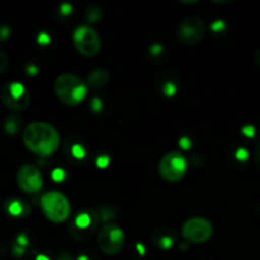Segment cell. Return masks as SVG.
I'll list each match as a JSON object with an SVG mask.
<instances>
[{
  "label": "cell",
  "instance_id": "cell-29",
  "mask_svg": "<svg viewBox=\"0 0 260 260\" xmlns=\"http://www.w3.org/2000/svg\"><path fill=\"white\" fill-rule=\"evenodd\" d=\"M60 13L62 15H70L73 13V5L69 4V3H63L60 7Z\"/></svg>",
  "mask_w": 260,
  "mask_h": 260
},
{
  "label": "cell",
  "instance_id": "cell-32",
  "mask_svg": "<svg viewBox=\"0 0 260 260\" xmlns=\"http://www.w3.org/2000/svg\"><path fill=\"white\" fill-rule=\"evenodd\" d=\"M13 253H14L17 256H22L23 254L25 253V248H22V246H19L15 244V245L13 246Z\"/></svg>",
  "mask_w": 260,
  "mask_h": 260
},
{
  "label": "cell",
  "instance_id": "cell-4",
  "mask_svg": "<svg viewBox=\"0 0 260 260\" xmlns=\"http://www.w3.org/2000/svg\"><path fill=\"white\" fill-rule=\"evenodd\" d=\"M157 170L165 182L177 183L187 174L188 161L180 151H170L161 157Z\"/></svg>",
  "mask_w": 260,
  "mask_h": 260
},
{
  "label": "cell",
  "instance_id": "cell-25",
  "mask_svg": "<svg viewBox=\"0 0 260 260\" xmlns=\"http://www.w3.org/2000/svg\"><path fill=\"white\" fill-rule=\"evenodd\" d=\"M179 146H180V149L184 150V151H188V150L192 149V141H190L189 137L183 136V137H180V140H179Z\"/></svg>",
  "mask_w": 260,
  "mask_h": 260
},
{
  "label": "cell",
  "instance_id": "cell-10",
  "mask_svg": "<svg viewBox=\"0 0 260 260\" xmlns=\"http://www.w3.org/2000/svg\"><path fill=\"white\" fill-rule=\"evenodd\" d=\"M99 221H101V216L95 211L79 213L74 222H71L69 226L70 236L78 241L88 240L95 231Z\"/></svg>",
  "mask_w": 260,
  "mask_h": 260
},
{
  "label": "cell",
  "instance_id": "cell-27",
  "mask_svg": "<svg viewBox=\"0 0 260 260\" xmlns=\"http://www.w3.org/2000/svg\"><path fill=\"white\" fill-rule=\"evenodd\" d=\"M241 132H243L244 136L246 137H254L255 136V127L251 126V124H248V126H244L243 128H241Z\"/></svg>",
  "mask_w": 260,
  "mask_h": 260
},
{
  "label": "cell",
  "instance_id": "cell-8",
  "mask_svg": "<svg viewBox=\"0 0 260 260\" xmlns=\"http://www.w3.org/2000/svg\"><path fill=\"white\" fill-rule=\"evenodd\" d=\"M183 238L190 244H205L213 235V226L207 218L193 217L185 221L182 229Z\"/></svg>",
  "mask_w": 260,
  "mask_h": 260
},
{
  "label": "cell",
  "instance_id": "cell-9",
  "mask_svg": "<svg viewBox=\"0 0 260 260\" xmlns=\"http://www.w3.org/2000/svg\"><path fill=\"white\" fill-rule=\"evenodd\" d=\"M205 22L200 17H189L183 20L177 30V38L182 45L193 46L200 43L206 36Z\"/></svg>",
  "mask_w": 260,
  "mask_h": 260
},
{
  "label": "cell",
  "instance_id": "cell-22",
  "mask_svg": "<svg viewBox=\"0 0 260 260\" xmlns=\"http://www.w3.org/2000/svg\"><path fill=\"white\" fill-rule=\"evenodd\" d=\"M249 156H250V155H249V151L246 149H244V147H240V149L236 150L235 157L236 160H239V161L241 162L246 161V160L249 159Z\"/></svg>",
  "mask_w": 260,
  "mask_h": 260
},
{
  "label": "cell",
  "instance_id": "cell-37",
  "mask_svg": "<svg viewBox=\"0 0 260 260\" xmlns=\"http://www.w3.org/2000/svg\"><path fill=\"white\" fill-rule=\"evenodd\" d=\"M254 58H255V61H256V62H258L259 65H260V50L256 51V52H255V55H254Z\"/></svg>",
  "mask_w": 260,
  "mask_h": 260
},
{
  "label": "cell",
  "instance_id": "cell-28",
  "mask_svg": "<svg viewBox=\"0 0 260 260\" xmlns=\"http://www.w3.org/2000/svg\"><path fill=\"white\" fill-rule=\"evenodd\" d=\"M28 244H29V239L25 234H19L17 236V245L22 246V248H27Z\"/></svg>",
  "mask_w": 260,
  "mask_h": 260
},
{
  "label": "cell",
  "instance_id": "cell-31",
  "mask_svg": "<svg viewBox=\"0 0 260 260\" xmlns=\"http://www.w3.org/2000/svg\"><path fill=\"white\" fill-rule=\"evenodd\" d=\"M10 35V29L8 27H2L0 28V40L5 41Z\"/></svg>",
  "mask_w": 260,
  "mask_h": 260
},
{
  "label": "cell",
  "instance_id": "cell-1",
  "mask_svg": "<svg viewBox=\"0 0 260 260\" xmlns=\"http://www.w3.org/2000/svg\"><path fill=\"white\" fill-rule=\"evenodd\" d=\"M24 146L40 157H48L55 154L61 145L57 129L47 122H33L23 132Z\"/></svg>",
  "mask_w": 260,
  "mask_h": 260
},
{
  "label": "cell",
  "instance_id": "cell-21",
  "mask_svg": "<svg viewBox=\"0 0 260 260\" xmlns=\"http://www.w3.org/2000/svg\"><path fill=\"white\" fill-rule=\"evenodd\" d=\"M90 108L94 113L102 112V109H103V102H102V99L98 98V96H94L90 101Z\"/></svg>",
  "mask_w": 260,
  "mask_h": 260
},
{
  "label": "cell",
  "instance_id": "cell-39",
  "mask_svg": "<svg viewBox=\"0 0 260 260\" xmlns=\"http://www.w3.org/2000/svg\"><path fill=\"white\" fill-rule=\"evenodd\" d=\"M36 260H50V259H48L46 255H38L37 258H36Z\"/></svg>",
  "mask_w": 260,
  "mask_h": 260
},
{
  "label": "cell",
  "instance_id": "cell-6",
  "mask_svg": "<svg viewBox=\"0 0 260 260\" xmlns=\"http://www.w3.org/2000/svg\"><path fill=\"white\" fill-rule=\"evenodd\" d=\"M73 42L76 51L85 57L98 55L102 48L101 36L90 25H80L74 30Z\"/></svg>",
  "mask_w": 260,
  "mask_h": 260
},
{
  "label": "cell",
  "instance_id": "cell-3",
  "mask_svg": "<svg viewBox=\"0 0 260 260\" xmlns=\"http://www.w3.org/2000/svg\"><path fill=\"white\" fill-rule=\"evenodd\" d=\"M41 210L48 221L52 223H62L71 215V205L63 193L52 190L47 192L40 200Z\"/></svg>",
  "mask_w": 260,
  "mask_h": 260
},
{
  "label": "cell",
  "instance_id": "cell-7",
  "mask_svg": "<svg viewBox=\"0 0 260 260\" xmlns=\"http://www.w3.org/2000/svg\"><path fill=\"white\" fill-rule=\"evenodd\" d=\"M3 104L14 112H22L28 108L30 103V94L28 89L19 81L7 84L0 93Z\"/></svg>",
  "mask_w": 260,
  "mask_h": 260
},
{
  "label": "cell",
  "instance_id": "cell-20",
  "mask_svg": "<svg viewBox=\"0 0 260 260\" xmlns=\"http://www.w3.org/2000/svg\"><path fill=\"white\" fill-rule=\"evenodd\" d=\"M8 66H9V58H8L7 53L4 51L0 50V75L7 71Z\"/></svg>",
  "mask_w": 260,
  "mask_h": 260
},
{
  "label": "cell",
  "instance_id": "cell-15",
  "mask_svg": "<svg viewBox=\"0 0 260 260\" xmlns=\"http://www.w3.org/2000/svg\"><path fill=\"white\" fill-rule=\"evenodd\" d=\"M85 18L89 23L94 24L102 19V9L96 5H90L85 10Z\"/></svg>",
  "mask_w": 260,
  "mask_h": 260
},
{
  "label": "cell",
  "instance_id": "cell-2",
  "mask_svg": "<svg viewBox=\"0 0 260 260\" xmlns=\"http://www.w3.org/2000/svg\"><path fill=\"white\" fill-rule=\"evenodd\" d=\"M55 93L63 104L75 107L88 95V85L75 74L63 73L56 78Z\"/></svg>",
  "mask_w": 260,
  "mask_h": 260
},
{
  "label": "cell",
  "instance_id": "cell-5",
  "mask_svg": "<svg viewBox=\"0 0 260 260\" xmlns=\"http://www.w3.org/2000/svg\"><path fill=\"white\" fill-rule=\"evenodd\" d=\"M126 236L123 230L114 222H106L96 235L99 249L107 255H117L123 249Z\"/></svg>",
  "mask_w": 260,
  "mask_h": 260
},
{
  "label": "cell",
  "instance_id": "cell-11",
  "mask_svg": "<svg viewBox=\"0 0 260 260\" xmlns=\"http://www.w3.org/2000/svg\"><path fill=\"white\" fill-rule=\"evenodd\" d=\"M17 183L20 190L27 194H36L43 185V178L40 169L33 164H24L18 169Z\"/></svg>",
  "mask_w": 260,
  "mask_h": 260
},
{
  "label": "cell",
  "instance_id": "cell-34",
  "mask_svg": "<svg viewBox=\"0 0 260 260\" xmlns=\"http://www.w3.org/2000/svg\"><path fill=\"white\" fill-rule=\"evenodd\" d=\"M57 260H73V256L69 253H62L60 256H58Z\"/></svg>",
  "mask_w": 260,
  "mask_h": 260
},
{
  "label": "cell",
  "instance_id": "cell-18",
  "mask_svg": "<svg viewBox=\"0 0 260 260\" xmlns=\"http://www.w3.org/2000/svg\"><path fill=\"white\" fill-rule=\"evenodd\" d=\"M161 91L165 96H174L178 93V84L173 80H165L161 85Z\"/></svg>",
  "mask_w": 260,
  "mask_h": 260
},
{
  "label": "cell",
  "instance_id": "cell-30",
  "mask_svg": "<svg viewBox=\"0 0 260 260\" xmlns=\"http://www.w3.org/2000/svg\"><path fill=\"white\" fill-rule=\"evenodd\" d=\"M162 50H164V47H162L161 45H159V43H155V45H152L151 47H150V53H151L152 56H157L162 52Z\"/></svg>",
  "mask_w": 260,
  "mask_h": 260
},
{
  "label": "cell",
  "instance_id": "cell-36",
  "mask_svg": "<svg viewBox=\"0 0 260 260\" xmlns=\"http://www.w3.org/2000/svg\"><path fill=\"white\" fill-rule=\"evenodd\" d=\"M255 165H256V168H258V169L260 170V146H259L258 151H256V154H255Z\"/></svg>",
  "mask_w": 260,
  "mask_h": 260
},
{
  "label": "cell",
  "instance_id": "cell-13",
  "mask_svg": "<svg viewBox=\"0 0 260 260\" xmlns=\"http://www.w3.org/2000/svg\"><path fill=\"white\" fill-rule=\"evenodd\" d=\"M109 74L106 69H94L88 75V85L93 89H102L108 84Z\"/></svg>",
  "mask_w": 260,
  "mask_h": 260
},
{
  "label": "cell",
  "instance_id": "cell-35",
  "mask_svg": "<svg viewBox=\"0 0 260 260\" xmlns=\"http://www.w3.org/2000/svg\"><path fill=\"white\" fill-rule=\"evenodd\" d=\"M136 248H137V250H139L140 255H145V253H146V249H145V246L142 245V244H137Z\"/></svg>",
  "mask_w": 260,
  "mask_h": 260
},
{
  "label": "cell",
  "instance_id": "cell-38",
  "mask_svg": "<svg viewBox=\"0 0 260 260\" xmlns=\"http://www.w3.org/2000/svg\"><path fill=\"white\" fill-rule=\"evenodd\" d=\"M180 249H182V250H187V249H188V243H187V241H185V243H183L182 245H180Z\"/></svg>",
  "mask_w": 260,
  "mask_h": 260
},
{
  "label": "cell",
  "instance_id": "cell-17",
  "mask_svg": "<svg viewBox=\"0 0 260 260\" xmlns=\"http://www.w3.org/2000/svg\"><path fill=\"white\" fill-rule=\"evenodd\" d=\"M25 211V205H23V202L15 200L12 201V202L8 205V212L9 215L14 216V217H19V216H23Z\"/></svg>",
  "mask_w": 260,
  "mask_h": 260
},
{
  "label": "cell",
  "instance_id": "cell-26",
  "mask_svg": "<svg viewBox=\"0 0 260 260\" xmlns=\"http://www.w3.org/2000/svg\"><path fill=\"white\" fill-rule=\"evenodd\" d=\"M109 162H111L109 156H107V155H101V156L96 159V167L101 168V169H103V168L108 167Z\"/></svg>",
  "mask_w": 260,
  "mask_h": 260
},
{
  "label": "cell",
  "instance_id": "cell-40",
  "mask_svg": "<svg viewBox=\"0 0 260 260\" xmlns=\"http://www.w3.org/2000/svg\"><path fill=\"white\" fill-rule=\"evenodd\" d=\"M78 260H89V258H88V256H86V255H80V256H79V258H78Z\"/></svg>",
  "mask_w": 260,
  "mask_h": 260
},
{
  "label": "cell",
  "instance_id": "cell-24",
  "mask_svg": "<svg viewBox=\"0 0 260 260\" xmlns=\"http://www.w3.org/2000/svg\"><path fill=\"white\" fill-rule=\"evenodd\" d=\"M37 42H38V45H41V46H47V45H50V42H51L50 35H48V33H46V32L38 33V36H37Z\"/></svg>",
  "mask_w": 260,
  "mask_h": 260
},
{
  "label": "cell",
  "instance_id": "cell-16",
  "mask_svg": "<svg viewBox=\"0 0 260 260\" xmlns=\"http://www.w3.org/2000/svg\"><path fill=\"white\" fill-rule=\"evenodd\" d=\"M20 128V119L17 118V117L12 116L9 118H7L4 123V129L8 135L13 136V135H17V132L19 131Z\"/></svg>",
  "mask_w": 260,
  "mask_h": 260
},
{
  "label": "cell",
  "instance_id": "cell-14",
  "mask_svg": "<svg viewBox=\"0 0 260 260\" xmlns=\"http://www.w3.org/2000/svg\"><path fill=\"white\" fill-rule=\"evenodd\" d=\"M69 150L68 152L70 154L71 159L78 160V161H81V160L85 159L86 156V149L83 145V142L79 141H71V144L69 142Z\"/></svg>",
  "mask_w": 260,
  "mask_h": 260
},
{
  "label": "cell",
  "instance_id": "cell-23",
  "mask_svg": "<svg viewBox=\"0 0 260 260\" xmlns=\"http://www.w3.org/2000/svg\"><path fill=\"white\" fill-rule=\"evenodd\" d=\"M225 29H226V24H225V22H223V20H221V19L215 20V22L211 24V30H213L215 33L223 32Z\"/></svg>",
  "mask_w": 260,
  "mask_h": 260
},
{
  "label": "cell",
  "instance_id": "cell-19",
  "mask_svg": "<svg viewBox=\"0 0 260 260\" xmlns=\"http://www.w3.org/2000/svg\"><path fill=\"white\" fill-rule=\"evenodd\" d=\"M65 177H66L65 170L61 169V168H56V169H53L52 173H51V178H52V180H55V182L57 183L63 182Z\"/></svg>",
  "mask_w": 260,
  "mask_h": 260
},
{
  "label": "cell",
  "instance_id": "cell-12",
  "mask_svg": "<svg viewBox=\"0 0 260 260\" xmlns=\"http://www.w3.org/2000/svg\"><path fill=\"white\" fill-rule=\"evenodd\" d=\"M151 239L157 248L168 250V249H170L173 245H174L175 235L173 230H169V229L167 228H160L152 234Z\"/></svg>",
  "mask_w": 260,
  "mask_h": 260
},
{
  "label": "cell",
  "instance_id": "cell-33",
  "mask_svg": "<svg viewBox=\"0 0 260 260\" xmlns=\"http://www.w3.org/2000/svg\"><path fill=\"white\" fill-rule=\"evenodd\" d=\"M37 73H38V68L36 65L27 66V74H29V75H36Z\"/></svg>",
  "mask_w": 260,
  "mask_h": 260
}]
</instances>
